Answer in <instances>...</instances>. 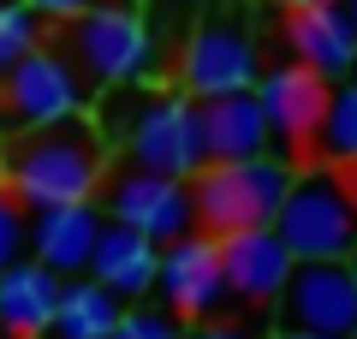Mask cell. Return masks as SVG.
I'll return each instance as SVG.
<instances>
[{
  "label": "cell",
  "instance_id": "7402d4cb",
  "mask_svg": "<svg viewBox=\"0 0 357 339\" xmlns=\"http://www.w3.org/2000/svg\"><path fill=\"white\" fill-rule=\"evenodd\" d=\"M24 244H30V214H24V202L13 190L0 185V268L24 262Z\"/></svg>",
  "mask_w": 357,
  "mask_h": 339
},
{
  "label": "cell",
  "instance_id": "4316f807",
  "mask_svg": "<svg viewBox=\"0 0 357 339\" xmlns=\"http://www.w3.org/2000/svg\"><path fill=\"white\" fill-rule=\"evenodd\" d=\"M345 268H351V286H357V250H351V256H345Z\"/></svg>",
  "mask_w": 357,
  "mask_h": 339
},
{
  "label": "cell",
  "instance_id": "83f0119b",
  "mask_svg": "<svg viewBox=\"0 0 357 339\" xmlns=\"http://www.w3.org/2000/svg\"><path fill=\"white\" fill-rule=\"evenodd\" d=\"M178 6H191V13H197V6H215V0H178Z\"/></svg>",
  "mask_w": 357,
  "mask_h": 339
},
{
  "label": "cell",
  "instance_id": "9a60e30c",
  "mask_svg": "<svg viewBox=\"0 0 357 339\" xmlns=\"http://www.w3.org/2000/svg\"><path fill=\"white\" fill-rule=\"evenodd\" d=\"M155 268H161V244H149L143 232H131V226L102 220V239H96V256H89L84 274L96 280V286H107L119 303H137V298L155 292Z\"/></svg>",
  "mask_w": 357,
  "mask_h": 339
},
{
  "label": "cell",
  "instance_id": "4fadbf2b",
  "mask_svg": "<svg viewBox=\"0 0 357 339\" xmlns=\"http://www.w3.org/2000/svg\"><path fill=\"white\" fill-rule=\"evenodd\" d=\"M280 36H286V48H292V66L316 72L321 84H351L357 30H351V18L340 13V0H333V6H298V13H286Z\"/></svg>",
  "mask_w": 357,
  "mask_h": 339
},
{
  "label": "cell",
  "instance_id": "f546056e",
  "mask_svg": "<svg viewBox=\"0 0 357 339\" xmlns=\"http://www.w3.org/2000/svg\"><path fill=\"white\" fill-rule=\"evenodd\" d=\"M351 84H357V66H351Z\"/></svg>",
  "mask_w": 357,
  "mask_h": 339
},
{
  "label": "cell",
  "instance_id": "5bb4252c",
  "mask_svg": "<svg viewBox=\"0 0 357 339\" xmlns=\"http://www.w3.org/2000/svg\"><path fill=\"white\" fill-rule=\"evenodd\" d=\"M96 239H102V209L96 202H72V209H36L30 214V262H42L48 274L77 280L96 256Z\"/></svg>",
  "mask_w": 357,
  "mask_h": 339
},
{
  "label": "cell",
  "instance_id": "52a82bcc",
  "mask_svg": "<svg viewBox=\"0 0 357 339\" xmlns=\"http://www.w3.org/2000/svg\"><path fill=\"white\" fill-rule=\"evenodd\" d=\"M84 101H89L84 77L42 42V48H30L13 72H0V131L18 137V131L72 119V113H84Z\"/></svg>",
  "mask_w": 357,
  "mask_h": 339
},
{
  "label": "cell",
  "instance_id": "8fae6325",
  "mask_svg": "<svg viewBox=\"0 0 357 339\" xmlns=\"http://www.w3.org/2000/svg\"><path fill=\"white\" fill-rule=\"evenodd\" d=\"M155 292H161L167 315L178 322H215L227 310V274H220V244L208 232H185V239L161 244V268H155Z\"/></svg>",
  "mask_w": 357,
  "mask_h": 339
},
{
  "label": "cell",
  "instance_id": "ffe728a7",
  "mask_svg": "<svg viewBox=\"0 0 357 339\" xmlns=\"http://www.w3.org/2000/svg\"><path fill=\"white\" fill-rule=\"evenodd\" d=\"M48 42V24L30 13L24 0H0V72H13L30 48Z\"/></svg>",
  "mask_w": 357,
  "mask_h": 339
},
{
  "label": "cell",
  "instance_id": "d6986e66",
  "mask_svg": "<svg viewBox=\"0 0 357 339\" xmlns=\"http://www.w3.org/2000/svg\"><path fill=\"white\" fill-rule=\"evenodd\" d=\"M316 149L328 161H357V84H333L328 89V113H321Z\"/></svg>",
  "mask_w": 357,
  "mask_h": 339
},
{
  "label": "cell",
  "instance_id": "277c9868",
  "mask_svg": "<svg viewBox=\"0 0 357 339\" xmlns=\"http://www.w3.org/2000/svg\"><path fill=\"white\" fill-rule=\"evenodd\" d=\"M274 232L292 262H345L357 250V190L328 167L298 173L274 214Z\"/></svg>",
  "mask_w": 357,
  "mask_h": 339
},
{
  "label": "cell",
  "instance_id": "9c48e42d",
  "mask_svg": "<svg viewBox=\"0 0 357 339\" xmlns=\"http://www.w3.org/2000/svg\"><path fill=\"white\" fill-rule=\"evenodd\" d=\"M328 89L316 72H304V66H268L262 77H256V107H262L268 119V143H280L286 161H310L316 155V131H321V113H328Z\"/></svg>",
  "mask_w": 357,
  "mask_h": 339
},
{
  "label": "cell",
  "instance_id": "ac0fdd59",
  "mask_svg": "<svg viewBox=\"0 0 357 339\" xmlns=\"http://www.w3.org/2000/svg\"><path fill=\"white\" fill-rule=\"evenodd\" d=\"M119 310H126V303H119L107 286H96L89 274H77V280H66V286H60L48 339H107V333H114V322H119Z\"/></svg>",
  "mask_w": 357,
  "mask_h": 339
},
{
  "label": "cell",
  "instance_id": "603a6c76",
  "mask_svg": "<svg viewBox=\"0 0 357 339\" xmlns=\"http://www.w3.org/2000/svg\"><path fill=\"white\" fill-rule=\"evenodd\" d=\"M24 6L54 30V24H72V18H84V13H96V6H107V0H24Z\"/></svg>",
  "mask_w": 357,
  "mask_h": 339
},
{
  "label": "cell",
  "instance_id": "3957f363",
  "mask_svg": "<svg viewBox=\"0 0 357 339\" xmlns=\"http://www.w3.org/2000/svg\"><path fill=\"white\" fill-rule=\"evenodd\" d=\"M298 167L286 155H256V161H208L191 179V220L208 239H227L244 226H274Z\"/></svg>",
  "mask_w": 357,
  "mask_h": 339
},
{
  "label": "cell",
  "instance_id": "6da1fadb",
  "mask_svg": "<svg viewBox=\"0 0 357 339\" xmlns=\"http://www.w3.org/2000/svg\"><path fill=\"white\" fill-rule=\"evenodd\" d=\"M0 185L24 202V214L96 202V190L107 185V137L89 113L18 131L0 143Z\"/></svg>",
  "mask_w": 357,
  "mask_h": 339
},
{
  "label": "cell",
  "instance_id": "cb8c5ba5",
  "mask_svg": "<svg viewBox=\"0 0 357 339\" xmlns=\"http://www.w3.org/2000/svg\"><path fill=\"white\" fill-rule=\"evenodd\" d=\"M185 339H256V333H244V327H232V322H197Z\"/></svg>",
  "mask_w": 357,
  "mask_h": 339
},
{
  "label": "cell",
  "instance_id": "ba28073f",
  "mask_svg": "<svg viewBox=\"0 0 357 339\" xmlns=\"http://www.w3.org/2000/svg\"><path fill=\"white\" fill-rule=\"evenodd\" d=\"M280 333H310V339H351L357 327V286L345 262H292L280 298Z\"/></svg>",
  "mask_w": 357,
  "mask_h": 339
},
{
  "label": "cell",
  "instance_id": "4dcf8cb0",
  "mask_svg": "<svg viewBox=\"0 0 357 339\" xmlns=\"http://www.w3.org/2000/svg\"><path fill=\"white\" fill-rule=\"evenodd\" d=\"M351 339H357V327H351Z\"/></svg>",
  "mask_w": 357,
  "mask_h": 339
},
{
  "label": "cell",
  "instance_id": "d4e9b609",
  "mask_svg": "<svg viewBox=\"0 0 357 339\" xmlns=\"http://www.w3.org/2000/svg\"><path fill=\"white\" fill-rule=\"evenodd\" d=\"M286 13H298V6H333V0H280Z\"/></svg>",
  "mask_w": 357,
  "mask_h": 339
},
{
  "label": "cell",
  "instance_id": "7c38bea8",
  "mask_svg": "<svg viewBox=\"0 0 357 339\" xmlns=\"http://www.w3.org/2000/svg\"><path fill=\"white\" fill-rule=\"evenodd\" d=\"M220 244V274H227V298L256 303V310H274L286 274H292V250L280 244L274 226H244V232H227Z\"/></svg>",
  "mask_w": 357,
  "mask_h": 339
},
{
  "label": "cell",
  "instance_id": "30bf717a",
  "mask_svg": "<svg viewBox=\"0 0 357 339\" xmlns=\"http://www.w3.org/2000/svg\"><path fill=\"white\" fill-rule=\"evenodd\" d=\"M96 209H102V220L131 226V232H143L149 244H173V239H185V232H197L191 185H185V179H161V173H137V167H126V173L107 179V197L96 202Z\"/></svg>",
  "mask_w": 357,
  "mask_h": 339
},
{
  "label": "cell",
  "instance_id": "5b68a950",
  "mask_svg": "<svg viewBox=\"0 0 357 339\" xmlns=\"http://www.w3.org/2000/svg\"><path fill=\"white\" fill-rule=\"evenodd\" d=\"M126 155L137 173L185 179L191 185L203 173V131H197V101L167 89V96H143L126 119Z\"/></svg>",
  "mask_w": 357,
  "mask_h": 339
},
{
  "label": "cell",
  "instance_id": "e0dca14e",
  "mask_svg": "<svg viewBox=\"0 0 357 339\" xmlns=\"http://www.w3.org/2000/svg\"><path fill=\"white\" fill-rule=\"evenodd\" d=\"M197 131H203V167L208 161H256L268 155V119L256 107V96H220L197 101Z\"/></svg>",
  "mask_w": 357,
  "mask_h": 339
},
{
  "label": "cell",
  "instance_id": "7a4b0ae2",
  "mask_svg": "<svg viewBox=\"0 0 357 339\" xmlns=\"http://www.w3.org/2000/svg\"><path fill=\"white\" fill-rule=\"evenodd\" d=\"M48 36H54L48 48L84 77V89L89 84L131 89V84H143L149 66H155V36H149V24H143V13L126 6V0H107V6L72 18V24H54Z\"/></svg>",
  "mask_w": 357,
  "mask_h": 339
},
{
  "label": "cell",
  "instance_id": "8992f818",
  "mask_svg": "<svg viewBox=\"0 0 357 339\" xmlns=\"http://www.w3.org/2000/svg\"><path fill=\"white\" fill-rule=\"evenodd\" d=\"M256 77H262V54H256V36L238 18H208L178 48V96L191 101L250 96Z\"/></svg>",
  "mask_w": 357,
  "mask_h": 339
},
{
  "label": "cell",
  "instance_id": "484cf974",
  "mask_svg": "<svg viewBox=\"0 0 357 339\" xmlns=\"http://www.w3.org/2000/svg\"><path fill=\"white\" fill-rule=\"evenodd\" d=\"M340 13L351 18V30H357V0H340Z\"/></svg>",
  "mask_w": 357,
  "mask_h": 339
},
{
  "label": "cell",
  "instance_id": "f1b7e54d",
  "mask_svg": "<svg viewBox=\"0 0 357 339\" xmlns=\"http://www.w3.org/2000/svg\"><path fill=\"white\" fill-rule=\"evenodd\" d=\"M274 339H310V333H274Z\"/></svg>",
  "mask_w": 357,
  "mask_h": 339
},
{
  "label": "cell",
  "instance_id": "44dd1931",
  "mask_svg": "<svg viewBox=\"0 0 357 339\" xmlns=\"http://www.w3.org/2000/svg\"><path fill=\"white\" fill-rule=\"evenodd\" d=\"M107 339H185V322L167 310H149V303H137V310H119L114 333Z\"/></svg>",
  "mask_w": 357,
  "mask_h": 339
},
{
  "label": "cell",
  "instance_id": "2e32d148",
  "mask_svg": "<svg viewBox=\"0 0 357 339\" xmlns=\"http://www.w3.org/2000/svg\"><path fill=\"white\" fill-rule=\"evenodd\" d=\"M60 274H48L42 262H13L0 268V339H48L54 303H60Z\"/></svg>",
  "mask_w": 357,
  "mask_h": 339
}]
</instances>
